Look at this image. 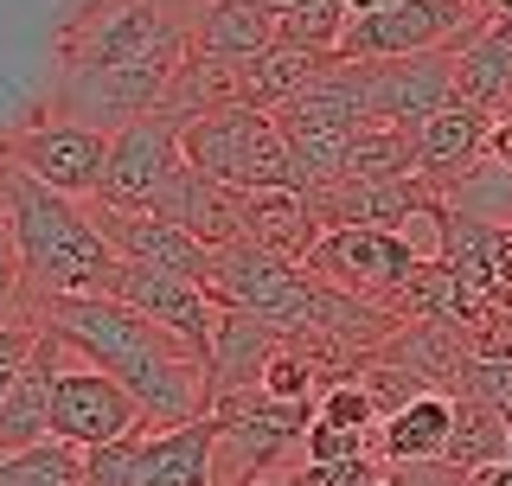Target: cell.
I'll return each mask as SVG.
<instances>
[{"mask_svg":"<svg viewBox=\"0 0 512 486\" xmlns=\"http://www.w3.org/2000/svg\"><path fill=\"white\" fill-rule=\"evenodd\" d=\"M32 327L58 333L84 365H96L103 378H116L135 397L148 429H186L212 416V391H205V359L173 339L167 327H154L148 314H135L116 295H71V301H39L26 307Z\"/></svg>","mask_w":512,"mask_h":486,"instance_id":"6da1fadb","label":"cell"},{"mask_svg":"<svg viewBox=\"0 0 512 486\" xmlns=\"http://www.w3.org/2000/svg\"><path fill=\"white\" fill-rule=\"evenodd\" d=\"M0 205H7L13 243H20V275H26V307L39 301H71V295H109L116 282V250L90 224L84 199L26 180L20 167L0 160Z\"/></svg>","mask_w":512,"mask_h":486,"instance_id":"7a4b0ae2","label":"cell"},{"mask_svg":"<svg viewBox=\"0 0 512 486\" xmlns=\"http://www.w3.org/2000/svg\"><path fill=\"white\" fill-rule=\"evenodd\" d=\"M64 71H154L173 77L186 58V13L173 0H90L58 39Z\"/></svg>","mask_w":512,"mask_h":486,"instance_id":"3957f363","label":"cell"},{"mask_svg":"<svg viewBox=\"0 0 512 486\" xmlns=\"http://www.w3.org/2000/svg\"><path fill=\"white\" fill-rule=\"evenodd\" d=\"M180 154L192 173L231 186V192H263V186H295L288 180V141L282 128L250 103H224L212 116L180 128Z\"/></svg>","mask_w":512,"mask_h":486,"instance_id":"277c9868","label":"cell"},{"mask_svg":"<svg viewBox=\"0 0 512 486\" xmlns=\"http://www.w3.org/2000/svg\"><path fill=\"white\" fill-rule=\"evenodd\" d=\"M84 486H212V416L186 429H148L84 455Z\"/></svg>","mask_w":512,"mask_h":486,"instance_id":"5b68a950","label":"cell"},{"mask_svg":"<svg viewBox=\"0 0 512 486\" xmlns=\"http://www.w3.org/2000/svg\"><path fill=\"white\" fill-rule=\"evenodd\" d=\"M487 0H404L372 20H346V39L333 58L378 64V58H423V52H455L468 32L487 20Z\"/></svg>","mask_w":512,"mask_h":486,"instance_id":"8992f818","label":"cell"},{"mask_svg":"<svg viewBox=\"0 0 512 486\" xmlns=\"http://www.w3.org/2000/svg\"><path fill=\"white\" fill-rule=\"evenodd\" d=\"M0 160L20 167L26 180L64 192V199H96L103 167H109V135L77 128V122H64V116H39V122L13 128V135L0 141Z\"/></svg>","mask_w":512,"mask_h":486,"instance_id":"52a82bcc","label":"cell"},{"mask_svg":"<svg viewBox=\"0 0 512 486\" xmlns=\"http://www.w3.org/2000/svg\"><path fill=\"white\" fill-rule=\"evenodd\" d=\"M186 167L180 154V128L167 116H148L135 128H122V135H109V167H103V186H96V205H109V212H154L160 192L173 186V173Z\"/></svg>","mask_w":512,"mask_h":486,"instance_id":"ba28073f","label":"cell"},{"mask_svg":"<svg viewBox=\"0 0 512 486\" xmlns=\"http://www.w3.org/2000/svg\"><path fill=\"white\" fill-rule=\"evenodd\" d=\"M359 96H365V122H391L416 135L429 116H442L455 103V52L359 64Z\"/></svg>","mask_w":512,"mask_h":486,"instance_id":"9c48e42d","label":"cell"},{"mask_svg":"<svg viewBox=\"0 0 512 486\" xmlns=\"http://www.w3.org/2000/svg\"><path fill=\"white\" fill-rule=\"evenodd\" d=\"M135 429H141L135 397L71 352L64 371H58V391H52V435L90 455V448H109V442H122V435H135Z\"/></svg>","mask_w":512,"mask_h":486,"instance_id":"30bf717a","label":"cell"},{"mask_svg":"<svg viewBox=\"0 0 512 486\" xmlns=\"http://www.w3.org/2000/svg\"><path fill=\"white\" fill-rule=\"evenodd\" d=\"M109 295L128 301L135 314H148L154 327H167L173 339H186V346L205 359V346H212V320H218L205 282H186V275H167V269H141V263H116Z\"/></svg>","mask_w":512,"mask_h":486,"instance_id":"8fae6325","label":"cell"},{"mask_svg":"<svg viewBox=\"0 0 512 486\" xmlns=\"http://www.w3.org/2000/svg\"><path fill=\"white\" fill-rule=\"evenodd\" d=\"M436 199L423 180H340L327 192H308V212L320 231H404Z\"/></svg>","mask_w":512,"mask_h":486,"instance_id":"7c38bea8","label":"cell"},{"mask_svg":"<svg viewBox=\"0 0 512 486\" xmlns=\"http://www.w3.org/2000/svg\"><path fill=\"white\" fill-rule=\"evenodd\" d=\"M487 141H493V116H480L474 103L455 96L442 116H429L416 128V180L436 192V199H448V192L487 160Z\"/></svg>","mask_w":512,"mask_h":486,"instance_id":"4fadbf2b","label":"cell"},{"mask_svg":"<svg viewBox=\"0 0 512 486\" xmlns=\"http://www.w3.org/2000/svg\"><path fill=\"white\" fill-rule=\"evenodd\" d=\"M64 359H71V346H64L58 333L39 327V339H32V359L20 365L7 403H0V455H20V448L52 442V391H58Z\"/></svg>","mask_w":512,"mask_h":486,"instance_id":"5bb4252c","label":"cell"},{"mask_svg":"<svg viewBox=\"0 0 512 486\" xmlns=\"http://www.w3.org/2000/svg\"><path fill=\"white\" fill-rule=\"evenodd\" d=\"M282 45L276 13H263L256 0H205L199 13H186V52L218 58V64H256L263 52Z\"/></svg>","mask_w":512,"mask_h":486,"instance_id":"9a60e30c","label":"cell"},{"mask_svg":"<svg viewBox=\"0 0 512 486\" xmlns=\"http://www.w3.org/2000/svg\"><path fill=\"white\" fill-rule=\"evenodd\" d=\"M276 346H282V333H269L263 320L237 314V307H218L212 346H205V391H212V403L263 391V371L276 359Z\"/></svg>","mask_w":512,"mask_h":486,"instance_id":"2e32d148","label":"cell"},{"mask_svg":"<svg viewBox=\"0 0 512 486\" xmlns=\"http://www.w3.org/2000/svg\"><path fill=\"white\" fill-rule=\"evenodd\" d=\"M455 96L474 103L480 116H493V122L512 116V20L506 13H487V20L455 45Z\"/></svg>","mask_w":512,"mask_h":486,"instance_id":"e0dca14e","label":"cell"},{"mask_svg":"<svg viewBox=\"0 0 512 486\" xmlns=\"http://www.w3.org/2000/svg\"><path fill=\"white\" fill-rule=\"evenodd\" d=\"M237 224H244V243L282 256V263H308L320 224L308 212V192L295 186H263V192H237Z\"/></svg>","mask_w":512,"mask_h":486,"instance_id":"ac0fdd59","label":"cell"},{"mask_svg":"<svg viewBox=\"0 0 512 486\" xmlns=\"http://www.w3.org/2000/svg\"><path fill=\"white\" fill-rule=\"evenodd\" d=\"M154 218L180 224V231L199 237L205 250H218V243H237V237H244V224H237V192L218 186V180H205V173H192V167L173 173V186L160 192Z\"/></svg>","mask_w":512,"mask_h":486,"instance_id":"d6986e66","label":"cell"},{"mask_svg":"<svg viewBox=\"0 0 512 486\" xmlns=\"http://www.w3.org/2000/svg\"><path fill=\"white\" fill-rule=\"evenodd\" d=\"M448 429H455V397L429 391V397L404 403L397 416H384V423H378V435H372V455H378V467L442 461V448H448Z\"/></svg>","mask_w":512,"mask_h":486,"instance_id":"ffe728a7","label":"cell"},{"mask_svg":"<svg viewBox=\"0 0 512 486\" xmlns=\"http://www.w3.org/2000/svg\"><path fill=\"white\" fill-rule=\"evenodd\" d=\"M333 58H314V52H295V45H276V52H263L256 64H244V96L237 103L263 109V116H276V109H288L301 90L314 84L320 71H327Z\"/></svg>","mask_w":512,"mask_h":486,"instance_id":"44dd1931","label":"cell"},{"mask_svg":"<svg viewBox=\"0 0 512 486\" xmlns=\"http://www.w3.org/2000/svg\"><path fill=\"white\" fill-rule=\"evenodd\" d=\"M442 461L455 474H480L493 461H512L506 455V416L493 403H474V397H455V429H448V448Z\"/></svg>","mask_w":512,"mask_h":486,"instance_id":"7402d4cb","label":"cell"},{"mask_svg":"<svg viewBox=\"0 0 512 486\" xmlns=\"http://www.w3.org/2000/svg\"><path fill=\"white\" fill-rule=\"evenodd\" d=\"M410 173H416V135L410 128L365 122L359 135H352L346 180H410Z\"/></svg>","mask_w":512,"mask_h":486,"instance_id":"603a6c76","label":"cell"},{"mask_svg":"<svg viewBox=\"0 0 512 486\" xmlns=\"http://www.w3.org/2000/svg\"><path fill=\"white\" fill-rule=\"evenodd\" d=\"M0 486H84V448L71 442H39L20 455H0Z\"/></svg>","mask_w":512,"mask_h":486,"instance_id":"cb8c5ba5","label":"cell"},{"mask_svg":"<svg viewBox=\"0 0 512 486\" xmlns=\"http://www.w3.org/2000/svg\"><path fill=\"white\" fill-rule=\"evenodd\" d=\"M346 39V0H308L301 13L282 20V45L295 52H314V58H333Z\"/></svg>","mask_w":512,"mask_h":486,"instance_id":"d4e9b609","label":"cell"},{"mask_svg":"<svg viewBox=\"0 0 512 486\" xmlns=\"http://www.w3.org/2000/svg\"><path fill=\"white\" fill-rule=\"evenodd\" d=\"M314 423H327V429H346V435H378V403L359 391L352 378L340 384H327L314 403Z\"/></svg>","mask_w":512,"mask_h":486,"instance_id":"484cf974","label":"cell"},{"mask_svg":"<svg viewBox=\"0 0 512 486\" xmlns=\"http://www.w3.org/2000/svg\"><path fill=\"white\" fill-rule=\"evenodd\" d=\"M365 455H372V435H346V429H327V423H308V435H301V467H346V461H365Z\"/></svg>","mask_w":512,"mask_h":486,"instance_id":"4316f807","label":"cell"},{"mask_svg":"<svg viewBox=\"0 0 512 486\" xmlns=\"http://www.w3.org/2000/svg\"><path fill=\"white\" fill-rule=\"evenodd\" d=\"M26 320V275H20V243H13L7 205H0V327Z\"/></svg>","mask_w":512,"mask_h":486,"instance_id":"83f0119b","label":"cell"},{"mask_svg":"<svg viewBox=\"0 0 512 486\" xmlns=\"http://www.w3.org/2000/svg\"><path fill=\"white\" fill-rule=\"evenodd\" d=\"M32 339H39V327H32V320H7V327H0V403H7L13 378H20V365L32 359Z\"/></svg>","mask_w":512,"mask_h":486,"instance_id":"f1b7e54d","label":"cell"},{"mask_svg":"<svg viewBox=\"0 0 512 486\" xmlns=\"http://www.w3.org/2000/svg\"><path fill=\"white\" fill-rule=\"evenodd\" d=\"M391 486H468V474H455L448 461H410V467H384Z\"/></svg>","mask_w":512,"mask_h":486,"instance_id":"f546056e","label":"cell"},{"mask_svg":"<svg viewBox=\"0 0 512 486\" xmlns=\"http://www.w3.org/2000/svg\"><path fill=\"white\" fill-rule=\"evenodd\" d=\"M487 160H500V167H512V116L493 122V141H487Z\"/></svg>","mask_w":512,"mask_h":486,"instance_id":"4dcf8cb0","label":"cell"},{"mask_svg":"<svg viewBox=\"0 0 512 486\" xmlns=\"http://www.w3.org/2000/svg\"><path fill=\"white\" fill-rule=\"evenodd\" d=\"M468 486H512V461H493V467H480V474H468Z\"/></svg>","mask_w":512,"mask_h":486,"instance_id":"1f68e13d","label":"cell"},{"mask_svg":"<svg viewBox=\"0 0 512 486\" xmlns=\"http://www.w3.org/2000/svg\"><path fill=\"white\" fill-rule=\"evenodd\" d=\"M256 7H263V13H276V26H282L288 13H301V7H308V0H256Z\"/></svg>","mask_w":512,"mask_h":486,"instance_id":"d6a6232c","label":"cell"},{"mask_svg":"<svg viewBox=\"0 0 512 486\" xmlns=\"http://www.w3.org/2000/svg\"><path fill=\"white\" fill-rule=\"evenodd\" d=\"M256 486H301L295 474H269V480H256Z\"/></svg>","mask_w":512,"mask_h":486,"instance_id":"836d02e7","label":"cell"},{"mask_svg":"<svg viewBox=\"0 0 512 486\" xmlns=\"http://www.w3.org/2000/svg\"><path fill=\"white\" fill-rule=\"evenodd\" d=\"M506 455H512V416H506Z\"/></svg>","mask_w":512,"mask_h":486,"instance_id":"e575fe53","label":"cell"},{"mask_svg":"<svg viewBox=\"0 0 512 486\" xmlns=\"http://www.w3.org/2000/svg\"><path fill=\"white\" fill-rule=\"evenodd\" d=\"M372 486H391V480H384V474H378V480H372Z\"/></svg>","mask_w":512,"mask_h":486,"instance_id":"d590c367","label":"cell"},{"mask_svg":"<svg viewBox=\"0 0 512 486\" xmlns=\"http://www.w3.org/2000/svg\"><path fill=\"white\" fill-rule=\"evenodd\" d=\"M384 7H404V0H384Z\"/></svg>","mask_w":512,"mask_h":486,"instance_id":"8d00e7d4","label":"cell"}]
</instances>
